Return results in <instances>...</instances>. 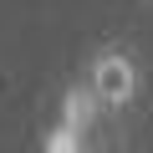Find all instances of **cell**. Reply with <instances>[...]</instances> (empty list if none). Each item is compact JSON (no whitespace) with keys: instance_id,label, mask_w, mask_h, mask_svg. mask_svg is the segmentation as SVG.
Masks as SVG:
<instances>
[{"instance_id":"6da1fadb","label":"cell","mask_w":153,"mask_h":153,"mask_svg":"<svg viewBox=\"0 0 153 153\" xmlns=\"http://www.w3.org/2000/svg\"><path fill=\"white\" fill-rule=\"evenodd\" d=\"M82 82L92 87L102 117H123V112H133V102H138V92H143V66H138V56H133L123 41H102V46L87 51Z\"/></svg>"},{"instance_id":"7a4b0ae2","label":"cell","mask_w":153,"mask_h":153,"mask_svg":"<svg viewBox=\"0 0 153 153\" xmlns=\"http://www.w3.org/2000/svg\"><path fill=\"white\" fill-rule=\"evenodd\" d=\"M97 117H102V107H97L92 87L82 82V76H71V82L61 87V102H56V123H61L66 133H76V138H92Z\"/></svg>"},{"instance_id":"3957f363","label":"cell","mask_w":153,"mask_h":153,"mask_svg":"<svg viewBox=\"0 0 153 153\" xmlns=\"http://www.w3.org/2000/svg\"><path fill=\"white\" fill-rule=\"evenodd\" d=\"M41 153H87V138H76V133H66L61 123H51V128L41 133Z\"/></svg>"}]
</instances>
